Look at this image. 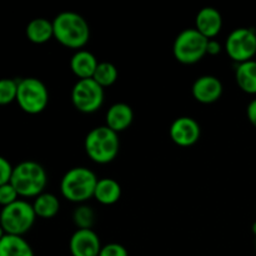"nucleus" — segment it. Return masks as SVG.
<instances>
[{
  "instance_id": "17",
  "label": "nucleus",
  "mask_w": 256,
  "mask_h": 256,
  "mask_svg": "<svg viewBox=\"0 0 256 256\" xmlns=\"http://www.w3.org/2000/svg\"><path fill=\"white\" fill-rule=\"evenodd\" d=\"M122 185L112 178H102L98 180L94 192V199L102 205H114L122 198Z\"/></svg>"
},
{
  "instance_id": "31",
  "label": "nucleus",
  "mask_w": 256,
  "mask_h": 256,
  "mask_svg": "<svg viewBox=\"0 0 256 256\" xmlns=\"http://www.w3.org/2000/svg\"><path fill=\"white\" fill-rule=\"evenodd\" d=\"M255 35H256V29H255Z\"/></svg>"
},
{
  "instance_id": "3",
  "label": "nucleus",
  "mask_w": 256,
  "mask_h": 256,
  "mask_svg": "<svg viewBox=\"0 0 256 256\" xmlns=\"http://www.w3.org/2000/svg\"><path fill=\"white\" fill-rule=\"evenodd\" d=\"M12 186L20 198H36L42 194L48 184V174L42 164L34 160H24L12 169Z\"/></svg>"
},
{
  "instance_id": "22",
  "label": "nucleus",
  "mask_w": 256,
  "mask_h": 256,
  "mask_svg": "<svg viewBox=\"0 0 256 256\" xmlns=\"http://www.w3.org/2000/svg\"><path fill=\"white\" fill-rule=\"evenodd\" d=\"M72 222L78 229H92L95 222V212L89 205L80 204L72 212Z\"/></svg>"
},
{
  "instance_id": "12",
  "label": "nucleus",
  "mask_w": 256,
  "mask_h": 256,
  "mask_svg": "<svg viewBox=\"0 0 256 256\" xmlns=\"http://www.w3.org/2000/svg\"><path fill=\"white\" fill-rule=\"evenodd\" d=\"M224 86L219 78L214 75H202L194 82L192 94L200 104H214L222 98Z\"/></svg>"
},
{
  "instance_id": "10",
  "label": "nucleus",
  "mask_w": 256,
  "mask_h": 256,
  "mask_svg": "<svg viewBox=\"0 0 256 256\" xmlns=\"http://www.w3.org/2000/svg\"><path fill=\"white\" fill-rule=\"evenodd\" d=\"M169 135L178 146L190 148L200 140L202 128L194 118L179 116L170 125Z\"/></svg>"
},
{
  "instance_id": "26",
  "label": "nucleus",
  "mask_w": 256,
  "mask_h": 256,
  "mask_svg": "<svg viewBox=\"0 0 256 256\" xmlns=\"http://www.w3.org/2000/svg\"><path fill=\"white\" fill-rule=\"evenodd\" d=\"M12 169H14V166L10 164L9 160L0 155V186L10 182V179H12Z\"/></svg>"
},
{
  "instance_id": "30",
  "label": "nucleus",
  "mask_w": 256,
  "mask_h": 256,
  "mask_svg": "<svg viewBox=\"0 0 256 256\" xmlns=\"http://www.w3.org/2000/svg\"><path fill=\"white\" fill-rule=\"evenodd\" d=\"M252 232H254V235L256 236V222H254V224H252Z\"/></svg>"
},
{
  "instance_id": "21",
  "label": "nucleus",
  "mask_w": 256,
  "mask_h": 256,
  "mask_svg": "<svg viewBox=\"0 0 256 256\" xmlns=\"http://www.w3.org/2000/svg\"><path fill=\"white\" fill-rule=\"evenodd\" d=\"M119 78L118 68L110 62H99L96 70L94 72L92 79L98 82L102 88H109L116 82Z\"/></svg>"
},
{
  "instance_id": "11",
  "label": "nucleus",
  "mask_w": 256,
  "mask_h": 256,
  "mask_svg": "<svg viewBox=\"0 0 256 256\" xmlns=\"http://www.w3.org/2000/svg\"><path fill=\"white\" fill-rule=\"evenodd\" d=\"M102 245L92 229H76L69 240L72 256H99Z\"/></svg>"
},
{
  "instance_id": "5",
  "label": "nucleus",
  "mask_w": 256,
  "mask_h": 256,
  "mask_svg": "<svg viewBox=\"0 0 256 256\" xmlns=\"http://www.w3.org/2000/svg\"><path fill=\"white\" fill-rule=\"evenodd\" d=\"M35 215L32 204L19 199L12 204L2 208L0 212V225L5 234L22 236L34 226Z\"/></svg>"
},
{
  "instance_id": "1",
  "label": "nucleus",
  "mask_w": 256,
  "mask_h": 256,
  "mask_svg": "<svg viewBox=\"0 0 256 256\" xmlns=\"http://www.w3.org/2000/svg\"><path fill=\"white\" fill-rule=\"evenodd\" d=\"M52 28L54 39L68 49L82 50L90 40L89 22L79 12H59L52 20Z\"/></svg>"
},
{
  "instance_id": "16",
  "label": "nucleus",
  "mask_w": 256,
  "mask_h": 256,
  "mask_svg": "<svg viewBox=\"0 0 256 256\" xmlns=\"http://www.w3.org/2000/svg\"><path fill=\"white\" fill-rule=\"evenodd\" d=\"M25 35L32 44L42 45L50 42L54 38L52 20L50 22L45 18H35L30 20L25 28Z\"/></svg>"
},
{
  "instance_id": "15",
  "label": "nucleus",
  "mask_w": 256,
  "mask_h": 256,
  "mask_svg": "<svg viewBox=\"0 0 256 256\" xmlns=\"http://www.w3.org/2000/svg\"><path fill=\"white\" fill-rule=\"evenodd\" d=\"M98 65L99 60L89 50H78L70 59V69L78 80L92 79Z\"/></svg>"
},
{
  "instance_id": "28",
  "label": "nucleus",
  "mask_w": 256,
  "mask_h": 256,
  "mask_svg": "<svg viewBox=\"0 0 256 256\" xmlns=\"http://www.w3.org/2000/svg\"><path fill=\"white\" fill-rule=\"evenodd\" d=\"M246 115H248V119H249L250 124H252V126L256 128V99L252 100V102H249V105H248Z\"/></svg>"
},
{
  "instance_id": "25",
  "label": "nucleus",
  "mask_w": 256,
  "mask_h": 256,
  "mask_svg": "<svg viewBox=\"0 0 256 256\" xmlns=\"http://www.w3.org/2000/svg\"><path fill=\"white\" fill-rule=\"evenodd\" d=\"M99 256H129L126 248L119 242H109L102 245Z\"/></svg>"
},
{
  "instance_id": "32",
  "label": "nucleus",
  "mask_w": 256,
  "mask_h": 256,
  "mask_svg": "<svg viewBox=\"0 0 256 256\" xmlns=\"http://www.w3.org/2000/svg\"><path fill=\"white\" fill-rule=\"evenodd\" d=\"M255 245H256V242H255Z\"/></svg>"
},
{
  "instance_id": "18",
  "label": "nucleus",
  "mask_w": 256,
  "mask_h": 256,
  "mask_svg": "<svg viewBox=\"0 0 256 256\" xmlns=\"http://www.w3.org/2000/svg\"><path fill=\"white\" fill-rule=\"evenodd\" d=\"M235 80L240 90L249 95H256V62H242L235 69Z\"/></svg>"
},
{
  "instance_id": "27",
  "label": "nucleus",
  "mask_w": 256,
  "mask_h": 256,
  "mask_svg": "<svg viewBox=\"0 0 256 256\" xmlns=\"http://www.w3.org/2000/svg\"><path fill=\"white\" fill-rule=\"evenodd\" d=\"M222 45L220 44L218 40L212 39L208 42V46H206V55H212V56H216L222 52Z\"/></svg>"
},
{
  "instance_id": "20",
  "label": "nucleus",
  "mask_w": 256,
  "mask_h": 256,
  "mask_svg": "<svg viewBox=\"0 0 256 256\" xmlns=\"http://www.w3.org/2000/svg\"><path fill=\"white\" fill-rule=\"evenodd\" d=\"M32 209H34L36 218L52 219V218L56 216L58 212H59L60 202L56 195L44 192L34 199Z\"/></svg>"
},
{
  "instance_id": "14",
  "label": "nucleus",
  "mask_w": 256,
  "mask_h": 256,
  "mask_svg": "<svg viewBox=\"0 0 256 256\" xmlns=\"http://www.w3.org/2000/svg\"><path fill=\"white\" fill-rule=\"evenodd\" d=\"M132 122L134 112L126 102H115L105 114V125L118 134L129 129Z\"/></svg>"
},
{
  "instance_id": "6",
  "label": "nucleus",
  "mask_w": 256,
  "mask_h": 256,
  "mask_svg": "<svg viewBox=\"0 0 256 256\" xmlns=\"http://www.w3.org/2000/svg\"><path fill=\"white\" fill-rule=\"evenodd\" d=\"M209 40L195 28H188L176 35L172 44L174 58L184 65H194L206 55Z\"/></svg>"
},
{
  "instance_id": "24",
  "label": "nucleus",
  "mask_w": 256,
  "mask_h": 256,
  "mask_svg": "<svg viewBox=\"0 0 256 256\" xmlns=\"http://www.w3.org/2000/svg\"><path fill=\"white\" fill-rule=\"evenodd\" d=\"M19 199V194H18L15 188L12 185V182H8V184H4L0 186V205L2 208L12 204V202H15Z\"/></svg>"
},
{
  "instance_id": "7",
  "label": "nucleus",
  "mask_w": 256,
  "mask_h": 256,
  "mask_svg": "<svg viewBox=\"0 0 256 256\" xmlns=\"http://www.w3.org/2000/svg\"><path fill=\"white\" fill-rule=\"evenodd\" d=\"M16 102L20 109L29 115H38L49 104V90L38 78H24L18 80Z\"/></svg>"
},
{
  "instance_id": "23",
  "label": "nucleus",
  "mask_w": 256,
  "mask_h": 256,
  "mask_svg": "<svg viewBox=\"0 0 256 256\" xmlns=\"http://www.w3.org/2000/svg\"><path fill=\"white\" fill-rule=\"evenodd\" d=\"M18 92V80L10 78L0 79V106L12 104L16 102Z\"/></svg>"
},
{
  "instance_id": "29",
  "label": "nucleus",
  "mask_w": 256,
  "mask_h": 256,
  "mask_svg": "<svg viewBox=\"0 0 256 256\" xmlns=\"http://www.w3.org/2000/svg\"><path fill=\"white\" fill-rule=\"evenodd\" d=\"M4 235H5V232H4V230H2V225H0V240H2V238L4 236Z\"/></svg>"
},
{
  "instance_id": "13",
  "label": "nucleus",
  "mask_w": 256,
  "mask_h": 256,
  "mask_svg": "<svg viewBox=\"0 0 256 256\" xmlns=\"http://www.w3.org/2000/svg\"><path fill=\"white\" fill-rule=\"evenodd\" d=\"M195 29L208 40L215 39L222 29V12L212 6H205L195 16Z\"/></svg>"
},
{
  "instance_id": "4",
  "label": "nucleus",
  "mask_w": 256,
  "mask_h": 256,
  "mask_svg": "<svg viewBox=\"0 0 256 256\" xmlns=\"http://www.w3.org/2000/svg\"><path fill=\"white\" fill-rule=\"evenodd\" d=\"M84 149L92 162L100 165L109 164L119 154V134L106 125L94 128L85 136Z\"/></svg>"
},
{
  "instance_id": "2",
  "label": "nucleus",
  "mask_w": 256,
  "mask_h": 256,
  "mask_svg": "<svg viewBox=\"0 0 256 256\" xmlns=\"http://www.w3.org/2000/svg\"><path fill=\"white\" fill-rule=\"evenodd\" d=\"M98 176L92 170L85 166L72 168L68 170L60 182V192L62 198L74 204H85L94 198Z\"/></svg>"
},
{
  "instance_id": "9",
  "label": "nucleus",
  "mask_w": 256,
  "mask_h": 256,
  "mask_svg": "<svg viewBox=\"0 0 256 256\" xmlns=\"http://www.w3.org/2000/svg\"><path fill=\"white\" fill-rule=\"evenodd\" d=\"M224 50L236 64L252 60L256 55L255 29L238 28L232 30L225 40Z\"/></svg>"
},
{
  "instance_id": "8",
  "label": "nucleus",
  "mask_w": 256,
  "mask_h": 256,
  "mask_svg": "<svg viewBox=\"0 0 256 256\" xmlns=\"http://www.w3.org/2000/svg\"><path fill=\"white\" fill-rule=\"evenodd\" d=\"M104 88L94 79L78 80L72 89V102L75 109L82 114L96 112L104 104Z\"/></svg>"
},
{
  "instance_id": "19",
  "label": "nucleus",
  "mask_w": 256,
  "mask_h": 256,
  "mask_svg": "<svg viewBox=\"0 0 256 256\" xmlns=\"http://www.w3.org/2000/svg\"><path fill=\"white\" fill-rule=\"evenodd\" d=\"M0 256H34V250L22 236L5 234L0 240Z\"/></svg>"
}]
</instances>
